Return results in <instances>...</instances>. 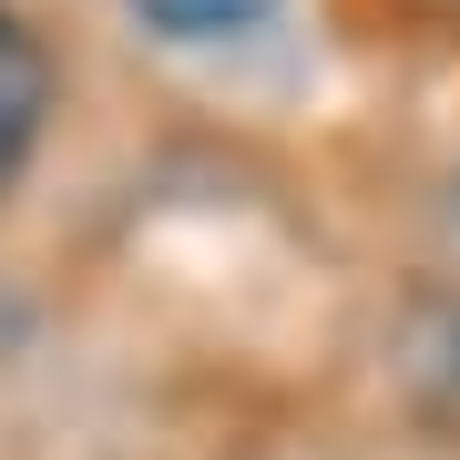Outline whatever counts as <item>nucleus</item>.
Instances as JSON below:
<instances>
[{
    "mask_svg": "<svg viewBox=\"0 0 460 460\" xmlns=\"http://www.w3.org/2000/svg\"><path fill=\"white\" fill-rule=\"evenodd\" d=\"M41 113H51V62H41V41L0 11V184H11L21 154L41 144Z\"/></svg>",
    "mask_w": 460,
    "mask_h": 460,
    "instance_id": "nucleus-1",
    "label": "nucleus"
},
{
    "mask_svg": "<svg viewBox=\"0 0 460 460\" xmlns=\"http://www.w3.org/2000/svg\"><path fill=\"white\" fill-rule=\"evenodd\" d=\"M154 41H184V51H215V41H256L277 21V0H133Z\"/></svg>",
    "mask_w": 460,
    "mask_h": 460,
    "instance_id": "nucleus-2",
    "label": "nucleus"
},
{
    "mask_svg": "<svg viewBox=\"0 0 460 460\" xmlns=\"http://www.w3.org/2000/svg\"><path fill=\"white\" fill-rule=\"evenodd\" d=\"M410 389L429 399V420L460 429V296H429L410 317Z\"/></svg>",
    "mask_w": 460,
    "mask_h": 460,
    "instance_id": "nucleus-3",
    "label": "nucleus"
},
{
    "mask_svg": "<svg viewBox=\"0 0 460 460\" xmlns=\"http://www.w3.org/2000/svg\"><path fill=\"white\" fill-rule=\"evenodd\" d=\"M440 246L460 256V164H450V195H440Z\"/></svg>",
    "mask_w": 460,
    "mask_h": 460,
    "instance_id": "nucleus-4",
    "label": "nucleus"
}]
</instances>
